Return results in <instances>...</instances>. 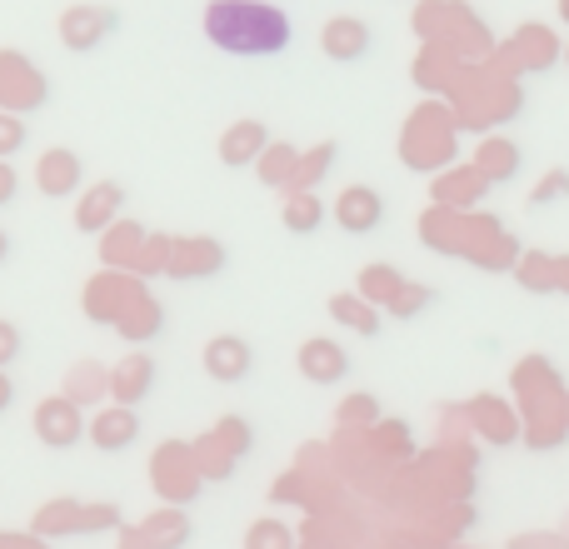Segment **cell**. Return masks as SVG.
<instances>
[{"label":"cell","mask_w":569,"mask_h":549,"mask_svg":"<svg viewBox=\"0 0 569 549\" xmlns=\"http://www.w3.org/2000/svg\"><path fill=\"white\" fill-rule=\"evenodd\" d=\"M200 26H206V40L220 56L236 60H276L295 40L290 16L276 0H210Z\"/></svg>","instance_id":"cell-1"},{"label":"cell","mask_w":569,"mask_h":549,"mask_svg":"<svg viewBox=\"0 0 569 549\" xmlns=\"http://www.w3.org/2000/svg\"><path fill=\"white\" fill-rule=\"evenodd\" d=\"M116 30H120L116 6H70L66 16H60V46H66L70 56H96Z\"/></svg>","instance_id":"cell-2"},{"label":"cell","mask_w":569,"mask_h":549,"mask_svg":"<svg viewBox=\"0 0 569 549\" xmlns=\"http://www.w3.org/2000/svg\"><path fill=\"white\" fill-rule=\"evenodd\" d=\"M36 435H40V445H50V450H70V445L90 440V425L70 395H50V400L36 405Z\"/></svg>","instance_id":"cell-3"},{"label":"cell","mask_w":569,"mask_h":549,"mask_svg":"<svg viewBox=\"0 0 569 549\" xmlns=\"http://www.w3.org/2000/svg\"><path fill=\"white\" fill-rule=\"evenodd\" d=\"M200 365H206V375L216 385H246L256 375V345L246 335H216L206 345V355H200Z\"/></svg>","instance_id":"cell-4"},{"label":"cell","mask_w":569,"mask_h":549,"mask_svg":"<svg viewBox=\"0 0 569 549\" xmlns=\"http://www.w3.org/2000/svg\"><path fill=\"white\" fill-rule=\"evenodd\" d=\"M320 50L335 60V66H355V60H365L375 50V30L370 20L360 16H330L320 30Z\"/></svg>","instance_id":"cell-5"},{"label":"cell","mask_w":569,"mask_h":549,"mask_svg":"<svg viewBox=\"0 0 569 549\" xmlns=\"http://www.w3.org/2000/svg\"><path fill=\"white\" fill-rule=\"evenodd\" d=\"M226 246L220 240H210V236H196V240H176L170 246V274L176 280H210V274H220L226 270Z\"/></svg>","instance_id":"cell-6"},{"label":"cell","mask_w":569,"mask_h":549,"mask_svg":"<svg viewBox=\"0 0 569 549\" xmlns=\"http://www.w3.org/2000/svg\"><path fill=\"white\" fill-rule=\"evenodd\" d=\"M335 226H340L345 236H375V230L385 226V200H380V190H370V186L340 190V200H335Z\"/></svg>","instance_id":"cell-7"},{"label":"cell","mask_w":569,"mask_h":549,"mask_svg":"<svg viewBox=\"0 0 569 549\" xmlns=\"http://www.w3.org/2000/svg\"><path fill=\"white\" fill-rule=\"evenodd\" d=\"M140 440V415L136 405H106V410L90 420V445L100 455H126Z\"/></svg>","instance_id":"cell-8"},{"label":"cell","mask_w":569,"mask_h":549,"mask_svg":"<svg viewBox=\"0 0 569 549\" xmlns=\"http://www.w3.org/2000/svg\"><path fill=\"white\" fill-rule=\"evenodd\" d=\"M300 375L310 385H340L345 375H350V355H345L340 340H330V335H315V340L300 345Z\"/></svg>","instance_id":"cell-9"},{"label":"cell","mask_w":569,"mask_h":549,"mask_svg":"<svg viewBox=\"0 0 569 549\" xmlns=\"http://www.w3.org/2000/svg\"><path fill=\"white\" fill-rule=\"evenodd\" d=\"M80 176H86V166H80L76 150H46L36 166V190L46 200H66L80 190Z\"/></svg>","instance_id":"cell-10"},{"label":"cell","mask_w":569,"mask_h":549,"mask_svg":"<svg viewBox=\"0 0 569 549\" xmlns=\"http://www.w3.org/2000/svg\"><path fill=\"white\" fill-rule=\"evenodd\" d=\"M270 150V126L266 120H236V126L220 136V160L230 170L240 166H260V156Z\"/></svg>","instance_id":"cell-11"},{"label":"cell","mask_w":569,"mask_h":549,"mask_svg":"<svg viewBox=\"0 0 569 549\" xmlns=\"http://www.w3.org/2000/svg\"><path fill=\"white\" fill-rule=\"evenodd\" d=\"M120 210H126V190H120L116 180H106V186H96L86 200H80V210H76V226H80V236H106V230L120 220Z\"/></svg>","instance_id":"cell-12"},{"label":"cell","mask_w":569,"mask_h":549,"mask_svg":"<svg viewBox=\"0 0 569 549\" xmlns=\"http://www.w3.org/2000/svg\"><path fill=\"white\" fill-rule=\"evenodd\" d=\"M146 390H156V365H150L146 355H130V360L110 375V395H116L120 405H136Z\"/></svg>","instance_id":"cell-13"},{"label":"cell","mask_w":569,"mask_h":549,"mask_svg":"<svg viewBox=\"0 0 569 549\" xmlns=\"http://www.w3.org/2000/svg\"><path fill=\"white\" fill-rule=\"evenodd\" d=\"M330 315L340 325H350L355 335H365V340H375V335H380V310H375L370 300H360V295H335Z\"/></svg>","instance_id":"cell-14"},{"label":"cell","mask_w":569,"mask_h":549,"mask_svg":"<svg viewBox=\"0 0 569 549\" xmlns=\"http://www.w3.org/2000/svg\"><path fill=\"white\" fill-rule=\"evenodd\" d=\"M284 230L290 236H315V230L325 226V206L315 200V190H295L290 200H284Z\"/></svg>","instance_id":"cell-15"},{"label":"cell","mask_w":569,"mask_h":549,"mask_svg":"<svg viewBox=\"0 0 569 549\" xmlns=\"http://www.w3.org/2000/svg\"><path fill=\"white\" fill-rule=\"evenodd\" d=\"M335 156H340V146H330V140H325V146H315V156H305L300 170H295V190H315V186H320L325 170L335 166Z\"/></svg>","instance_id":"cell-16"},{"label":"cell","mask_w":569,"mask_h":549,"mask_svg":"<svg viewBox=\"0 0 569 549\" xmlns=\"http://www.w3.org/2000/svg\"><path fill=\"white\" fill-rule=\"evenodd\" d=\"M146 540H150V549H180L190 540V525L180 520V515H160V520L146 525Z\"/></svg>","instance_id":"cell-17"},{"label":"cell","mask_w":569,"mask_h":549,"mask_svg":"<svg viewBox=\"0 0 569 549\" xmlns=\"http://www.w3.org/2000/svg\"><path fill=\"white\" fill-rule=\"evenodd\" d=\"M480 170L490 180H510L515 170H520V150L505 146V140H490V146H485V156H480Z\"/></svg>","instance_id":"cell-18"},{"label":"cell","mask_w":569,"mask_h":549,"mask_svg":"<svg viewBox=\"0 0 569 549\" xmlns=\"http://www.w3.org/2000/svg\"><path fill=\"white\" fill-rule=\"evenodd\" d=\"M20 350H26V335H20L16 320H0V370H10V365L20 360Z\"/></svg>","instance_id":"cell-19"},{"label":"cell","mask_w":569,"mask_h":549,"mask_svg":"<svg viewBox=\"0 0 569 549\" xmlns=\"http://www.w3.org/2000/svg\"><path fill=\"white\" fill-rule=\"evenodd\" d=\"M250 549H290V535L280 530V525H256V530H250Z\"/></svg>","instance_id":"cell-20"},{"label":"cell","mask_w":569,"mask_h":549,"mask_svg":"<svg viewBox=\"0 0 569 549\" xmlns=\"http://www.w3.org/2000/svg\"><path fill=\"white\" fill-rule=\"evenodd\" d=\"M16 196H20V176H16V166H10V160H0V210L16 206Z\"/></svg>","instance_id":"cell-21"},{"label":"cell","mask_w":569,"mask_h":549,"mask_svg":"<svg viewBox=\"0 0 569 549\" xmlns=\"http://www.w3.org/2000/svg\"><path fill=\"white\" fill-rule=\"evenodd\" d=\"M10 150H20V120L16 116H0V160H6Z\"/></svg>","instance_id":"cell-22"},{"label":"cell","mask_w":569,"mask_h":549,"mask_svg":"<svg viewBox=\"0 0 569 549\" xmlns=\"http://www.w3.org/2000/svg\"><path fill=\"white\" fill-rule=\"evenodd\" d=\"M10 405H16V380L0 370V415H10Z\"/></svg>","instance_id":"cell-23"},{"label":"cell","mask_w":569,"mask_h":549,"mask_svg":"<svg viewBox=\"0 0 569 549\" xmlns=\"http://www.w3.org/2000/svg\"><path fill=\"white\" fill-rule=\"evenodd\" d=\"M10 250H16V240H10V230L0 226V266H6V260H10Z\"/></svg>","instance_id":"cell-24"},{"label":"cell","mask_w":569,"mask_h":549,"mask_svg":"<svg viewBox=\"0 0 569 549\" xmlns=\"http://www.w3.org/2000/svg\"><path fill=\"white\" fill-rule=\"evenodd\" d=\"M560 10H565V20H569V0H560Z\"/></svg>","instance_id":"cell-25"},{"label":"cell","mask_w":569,"mask_h":549,"mask_svg":"<svg viewBox=\"0 0 569 549\" xmlns=\"http://www.w3.org/2000/svg\"><path fill=\"white\" fill-rule=\"evenodd\" d=\"M565 425H569V405H565Z\"/></svg>","instance_id":"cell-26"}]
</instances>
